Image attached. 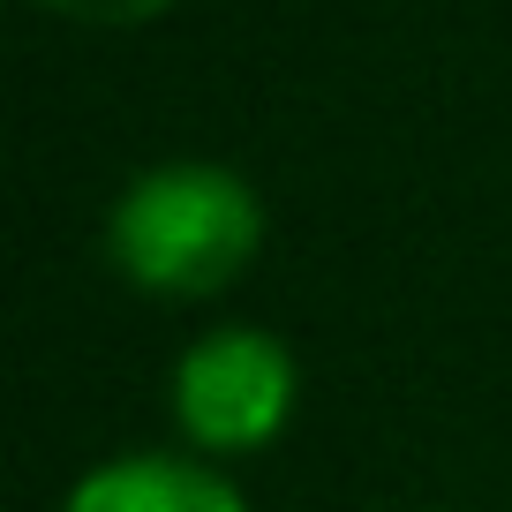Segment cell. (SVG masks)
<instances>
[{
    "label": "cell",
    "instance_id": "obj_1",
    "mask_svg": "<svg viewBox=\"0 0 512 512\" xmlns=\"http://www.w3.org/2000/svg\"><path fill=\"white\" fill-rule=\"evenodd\" d=\"M264 256V196L219 159H159L106 204V264L151 302H219Z\"/></svg>",
    "mask_w": 512,
    "mask_h": 512
},
{
    "label": "cell",
    "instance_id": "obj_4",
    "mask_svg": "<svg viewBox=\"0 0 512 512\" xmlns=\"http://www.w3.org/2000/svg\"><path fill=\"white\" fill-rule=\"evenodd\" d=\"M46 16L61 23H83V31H144V23H159L174 0H38Z\"/></svg>",
    "mask_w": 512,
    "mask_h": 512
},
{
    "label": "cell",
    "instance_id": "obj_2",
    "mask_svg": "<svg viewBox=\"0 0 512 512\" xmlns=\"http://www.w3.org/2000/svg\"><path fill=\"white\" fill-rule=\"evenodd\" d=\"M294 407H302V354L272 324H211L181 347L166 377V415H174L181 452L211 467L272 452Z\"/></svg>",
    "mask_w": 512,
    "mask_h": 512
},
{
    "label": "cell",
    "instance_id": "obj_3",
    "mask_svg": "<svg viewBox=\"0 0 512 512\" xmlns=\"http://www.w3.org/2000/svg\"><path fill=\"white\" fill-rule=\"evenodd\" d=\"M61 512H249V497L226 467L196 460V452L144 445V452H113V460L83 467L68 482Z\"/></svg>",
    "mask_w": 512,
    "mask_h": 512
}]
</instances>
